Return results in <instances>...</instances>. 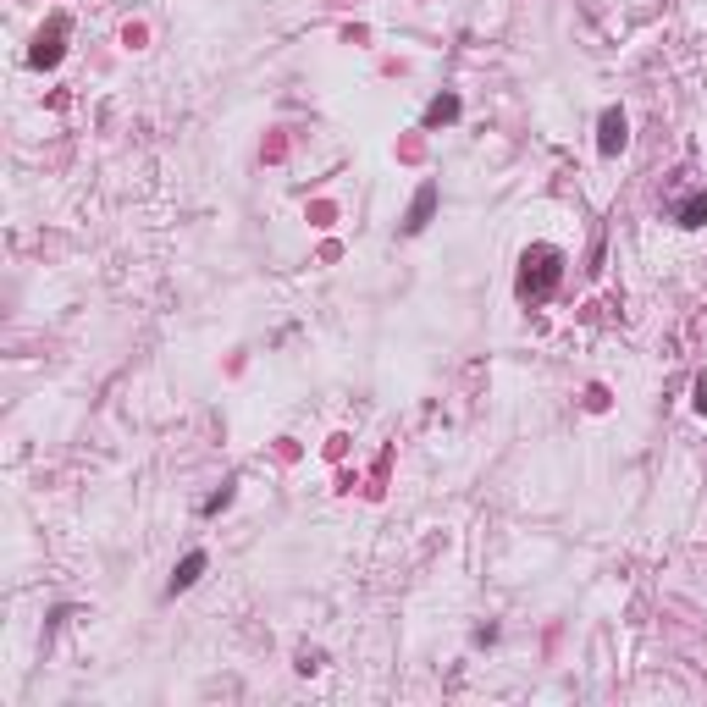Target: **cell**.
<instances>
[{
    "label": "cell",
    "instance_id": "1",
    "mask_svg": "<svg viewBox=\"0 0 707 707\" xmlns=\"http://www.w3.org/2000/svg\"><path fill=\"white\" fill-rule=\"evenodd\" d=\"M564 282V249H552V243H530L525 255H520V298L525 305H542V298H552V288Z\"/></svg>",
    "mask_w": 707,
    "mask_h": 707
},
{
    "label": "cell",
    "instance_id": "8",
    "mask_svg": "<svg viewBox=\"0 0 707 707\" xmlns=\"http://www.w3.org/2000/svg\"><path fill=\"white\" fill-rule=\"evenodd\" d=\"M233 492H238V481H221V492H216V497H205V514H221L226 503H233Z\"/></svg>",
    "mask_w": 707,
    "mask_h": 707
},
{
    "label": "cell",
    "instance_id": "3",
    "mask_svg": "<svg viewBox=\"0 0 707 707\" xmlns=\"http://www.w3.org/2000/svg\"><path fill=\"white\" fill-rule=\"evenodd\" d=\"M61 39H67V17H50V28L34 39V56H28V61H34V67H56V61H61Z\"/></svg>",
    "mask_w": 707,
    "mask_h": 707
},
{
    "label": "cell",
    "instance_id": "7",
    "mask_svg": "<svg viewBox=\"0 0 707 707\" xmlns=\"http://www.w3.org/2000/svg\"><path fill=\"white\" fill-rule=\"evenodd\" d=\"M674 221H679V226H702V221H707V194H691V199H679Z\"/></svg>",
    "mask_w": 707,
    "mask_h": 707
},
{
    "label": "cell",
    "instance_id": "6",
    "mask_svg": "<svg viewBox=\"0 0 707 707\" xmlns=\"http://www.w3.org/2000/svg\"><path fill=\"white\" fill-rule=\"evenodd\" d=\"M459 111H465V106H459V94H437L432 106H425L420 122H425V128H448V122H459Z\"/></svg>",
    "mask_w": 707,
    "mask_h": 707
},
{
    "label": "cell",
    "instance_id": "2",
    "mask_svg": "<svg viewBox=\"0 0 707 707\" xmlns=\"http://www.w3.org/2000/svg\"><path fill=\"white\" fill-rule=\"evenodd\" d=\"M624 144H630V122H624L619 106H608V111H602V122H597V149H602V155H619Z\"/></svg>",
    "mask_w": 707,
    "mask_h": 707
},
{
    "label": "cell",
    "instance_id": "5",
    "mask_svg": "<svg viewBox=\"0 0 707 707\" xmlns=\"http://www.w3.org/2000/svg\"><path fill=\"white\" fill-rule=\"evenodd\" d=\"M205 564H211V559H205V552H188V559H183V564H177V569H171V580H166V597H177V592H188V586H194V580H199V575H205Z\"/></svg>",
    "mask_w": 707,
    "mask_h": 707
},
{
    "label": "cell",
    "instance_id": "4",
    "mask_svg": "<svg viewBox=\"0 0 707 707\" xmlns=\"http://www.w3.org/2000/svg\"><path fill=\"white\" fill-rule=\"evenodd\" d=\"M432 211H437V183H420V194L409 199V216H403V233H425V221H432Z\"/></svg>",
    "mask_w": 707,
    "mask_h": 707
}]
</instances>
